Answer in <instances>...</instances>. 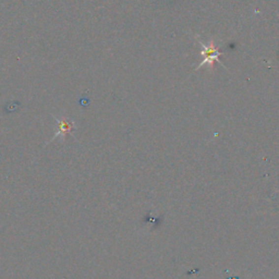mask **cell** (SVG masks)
I'll return each mask as SVG.
<instances>
[{
  "mask_svg": "<svg viewBox=\"0 0 279 279\" xmlns=\"http://www.w3.org/2000/svg\"><path fill=\"white\" fill-rule=\"evenodd\" d=\"M195 38H196L197 43H199L200 46L202 47L201 55L203 56V60L200 62V64L195 68V71H197L201 67H203V65H205V64L209 65V67L213 70L215 68L216 62L220 63L222 67L226 68L219 60V56H221L222 53H220L219 50H218V48L215 46L214 40L211 39L209 43H204L199 36H195Z\"/></svg>",
  "mask_w": 279,
  "mask_h": 279,
  "instance_id": "cell-1",
  "label": "cell"
}]
</instances>
